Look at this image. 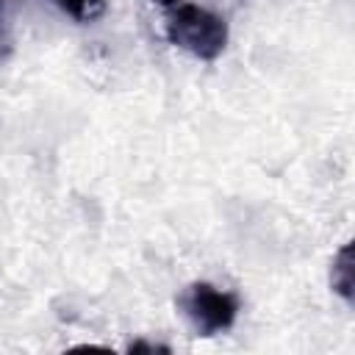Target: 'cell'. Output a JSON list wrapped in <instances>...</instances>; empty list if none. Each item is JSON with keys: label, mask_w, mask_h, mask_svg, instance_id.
<instances>
[{"label": "cell", "mask_w": 355, "mask_h": 355, "mask_svg": "<svg viewBox=\"0 0 355 355\" xmlns=\"http://www.w3.org/2000/svg\"><path fill=\"white\" fill-rule=\"evenodd\" d=\"M75 22H92L105 11V0H50Z\"/></svg>", "instance_id": "cell-4"}, {"label": "cell", "mask_w": 355, "mask_h": 355, "mask_svg": "<svg viewBox=\"0 0 355 355\" xmlns=\"http://www.w3.org/2000/svg\"><path fill=\"white\" fill-rule=\"evenodd\" d=\"M166 39L200 61H214L227 44V22L197 3H175L166 19Z\"/></svg>", "instance_id": "cell-1"}, {"label": "cell", "mask_w": 355, "mask_h": 355, "mask_svg": "<svg viewBox=\"0 0 355 355\" xmlns=\"http://www.w3.org/2000/svg\"><path fill=\"white\" fill-rule=\"evenodd\" d=\"M183 316L197 330V336H216L233 327L239 316V297L233 291L216 288L214 283L197 280L183 288L178 300Z\"/></svg>", "instance_id": "cell-2"}, {"label": "cell", "mask_w": 355, "mask_h": 355, "mask_svg": "<svg viewBox=\"0 0 355 355\" xmlns=\"http://www.w3.org/2000/svg\"><path fill=\"white\" fill-rule=\"evenodd\" d=\"M333 291L341 294L347 302H352V247L344 244L333 258V275H330Z\"/></svg>", "instance_id": "cell-3"}, {"label": "cell", "mask_w": 355, "mask_h": 355, "mask_svg": "<svg viewBox=\"0 0 355 355\" xmlns=\"http://www.w3.org/2000/svg\"><path fill=\"white\" fill-rule=\"evenodd\" d=\"M158 3H161L164 8H172V6H175V3H180V0H158Z\"/></svg>", "instance_id": "cell-5"}]
</instances>
